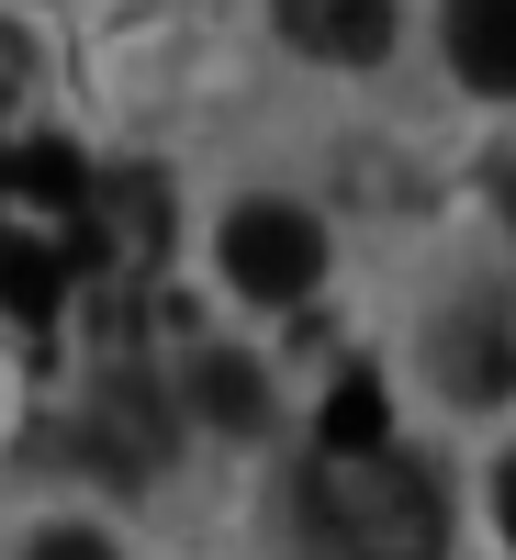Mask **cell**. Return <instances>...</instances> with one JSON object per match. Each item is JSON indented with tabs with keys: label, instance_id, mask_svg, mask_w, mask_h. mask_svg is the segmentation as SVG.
<instances>
[{
	"label": "cell",
	"instance_id": "9",
	"mask_svg": "<svg viewBox=\"0 0 516 560\" xmlns=\"http://www.w3.org/2000/svg\"><path fill=\"white\" fill-rule=\"evenodd\" d=\"M192 404H203V427H225V438H259L270 427V382H259V359H237V348H203Z\"/></svg>",
	"mask_w": 516,
	"mask_h": 560
},
{
	"label": "cell",
	"instance_id": "15",
	"mask_svg": "<svg viewBox=\"0 0 516 560\" xmlns=\"http://www.w3.org/2000/svg\"><path fill=\"white\" fill-rule=\"evenodd\" d=\"M494 516H505V538H516V471H505V482H494Z\"/></svg>",
	"mask_w": 516,
	"mask_h": 560
},
{
	"label": "cell",
	"instance_id": "8",
	"mask_svg": "<svg viewBox=\"0 0 516 560\" xmlns=\"http://www.w3.org/2000/svg\"><path fill=\"white\" fill-rule=\"evenodd\" d=\"M68 280H79V258H68L57 236H0V314L45 325V314L68 303Z\"/></svg>",
	"mask_w": 516,
	"mask_h": 560
},
{
	"label": "cell",
	"instance_id": "12",
	"mask_svg": "<svg viewBox=\"0 0 516 560\" xmlns=\"http://www.w3.org/2000/svg\"><path fill=\"white\" fill-rule=\"evenodd\" d=\"M23 560H113V538H90V527H45Z\"/></svg>",
	"mask_w": 516,
	"mask_h": 560
},
{
	"label": "cell",
	"instance_id": "7",
	"mask_svg": "<svg viewBox=\"0 0 516 560\" xmlns=\"http://www.w3.org/2000/svg\"><path fill=\"white\" fill-rule=\"evenodd\" d=\"M449 68L483 102H516V0H449Z\"/></svg>",
	"mask_w": 516,
	"mask_h": 560
},
{
	"label": "cell",
	"instance_id": "14",
	"mask_svg": "<svg viewBox=\"0 0 516 560\" xmlns=\"http://www.w3.org/2000/svg\"><path fill=\"white\" fill-rule=\"evenodd\" d=\"M494 213H505V224H516V158H505V168H494Z\"/></svg>",
	"mask_w": 516,
	"mask_h": 560
},
{
	"label": "cell",
	"instance_id": "10",
	"mask_svg": "<svg viewBox=\"0 0 516 560\" xmlns=\"http://www.w3.org/2000/svg\"><path fill=\"white\" fill-rule=\"evenodd\" d=\"M314 448H393V404H382V382H370V370H348V382L325 393Z\"/></svg>",
	"mask_w": 516,
	"mask_h": 560
},
{
	"label": "cell",
	"instance_id": "16",
	"mask_svg": "<svg viewBox=\"0 0 516 560\" xmlns=\"http://www.w3.org/2000/svg\"><path fill=\"white\" fill-rule=\"evenodd\" d=\"M0 191H12V158H0Z\"/></svg>",
	"mask_w": 516,
	"mask_h": 560
},
{
	"label": "cell",
	"instance_id": "6",
	"mask_svg": "<svg viewBox=\"0 0 516 560\" xmlns=\"http://www.w3.org/2000/svg\"><path fill=\"white\" fill-rule=\"evenodd\" d=\"M438 382H449L460 404H494V393L516 382V337H505L494 303H460V314H449V337H438Z\"/></svg>",
	"mask_w": 516,
	"mask_h": 560
},
{
	"label": "cell",
	"instance_id": "13",
	"mask_svg": "<svg viewBox=\"0 0 516 560\" xmlns=\"http://www.w3.org/2000/svg\"><path fill=\"white\" fill-rule=\"evenodd\" d=\"M23 79H34V45H23V23H0V102H12Z\"/></svg>",
	"mask_w": 516,
	"mask_h": 560
},
{
	"label": "cell",
	"instance_id": "3",
	"mask_svg": "<svg viewBox=\"0 0 516 560\" xmlns=\"http://www.w3.org/2000/svg\"><path fill=\"white\" fill-rule=\"evenodd\" d=\"M79 448L102 459L113 482H158V471H169V404H158V382L113 370L102 404H90V438H79Z\"/></svg>",
	"mask_w": 516,
	"mask_h": 560
},
{
	"label": "cell",
	"instance_id": "4",
	"mask_svg": "<svg viewBox=\"0 0 516 560\" xmlns=\"http://www.w3.org/2000/svg\"><path fill=\"white\" fill-rule=\"evenodd\" d=\"M280 34L325 68H370L393 45V0H280Z\"/></svg>",
	"mask_w": 516,
	"mask_h": 560
},
{
	"label": "cell",
	"instance_id": "2",
	"mask_svg": "<svg viewBox=\"0 0 516 560\" xmlns=\"http://www.w3.org/2000/svg\"><path fill=\"white\" fill-rule=\"evenodd\" d=\"M214 258H225V280H237L248 303H303L325 280V224L293 213V202H237L225 236H214Z\"/></svg>",
	"mask_w": 516,
	"mask_h": 560
},
{
	"label": "cell",
	"instance_id": "11",
	"mask_svg": "<svg viewBox=\"0 0 516 560\" xmlns=\"http://www.w3.org/2000/svg\"><path fill=\"white\" fill-rule=\"evenodd\" d=\"M12 191L79 224V213H90V168H79V147H23V158H12Z\"/></svg>",
	"mask_w": 516,
	"mask_h": 560
},
{
	"label": "cell",
	"instance_id": "5",
	"mask_svg": "<svg viewBox=\"0 0 516 560\" xmlns=\"http://www.w3.org/2000/svg\"><path fill=\"white\" fill-rule=\"evenodd\" d=\"M90 236H102L113 258H158V247H169V179L102 168V179H90Z\"/></svg>",
	"mask_w": 516,
	"mask_h": 560
},
{
	"label": "cell",
	"instance_id": "1",
	"mask_svg": "<svg viewBox=\"0 0 516 560\" xmlns=\"http://www.w3.org/2000/svg\"><path fill=\"white\" fill-rule=\"evenodd\" d=\"M303 538L314 560H449V493L404 448H314Z\"/></svg>",
	"mask_w": 516,
	"mask_h": 560
}]
</instances>
